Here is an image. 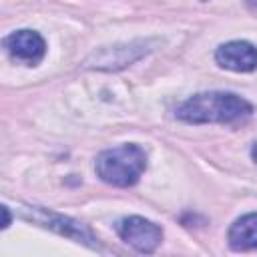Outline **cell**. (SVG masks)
Masks as SVG:
<instances>
[{
  "label": "cell",
  "mask_w": 257,
  "mask_h": 257,
  "mask_svg": "<svg viewBox=\"0 0 257 257\" xmlns=\"http://www.w3.org/2000/svg\"><path fill=\"white\" fill-rule=\"evenodd\" d=\"M251 155H253V161L257 163V143H255V147H253V151H251Z\"/></svg>",
  "instance_id": "9"
},
{
  "label": "cell",
  "mask_w": 257,
  "mask_h": 257,
  "mask_svg": "<svg viewBox=\"0 0 257 257\" xmlns=\"http://www.w3.org/2000/svg\"><path fill=\"white\" fill-rule=\"evenodd\" d=\"M229 245L235 251L257 249V213L237 219L229 229Z\"/></svg>",
  "instance_id": "7"
},
{
  "label": "cell",
  "mask_w": 257,
  "mask_h": 257,
  "mask_svg": "<svg viewBox=\"0 0 257 257\" xmlns=\"http://www.w3.org/2000/svg\"><path fill=\"white\" fill-rule=\"evenodd\" d=\"M24 217L28 221H34L50 231H56L58 235H64L68 239H74L78 243H84L88 247H96V239L94 235L78 221L70 219V217H64V215H58V213H52V211H46V209H40V207H28L24 209Z\"/></svg>",
  "instance_id": "3"
},
{
  "label": "cell",
  "mask_w": 257,
  "mask_h": 257,
  "mask_svg": "<svg viewBox=\"0 0 257 257\" xmlns=\"http://www.w3.org/2000/svg\"><path fill=\"white\" fill-rule=\"evenodd\" d=\"M147 167V155L139 145H120L108 149L96 159V175L112 187L135 185Z\"/></svg>",
  "instance_id": "2"
},
{
  "label": "cell",
  "mask_w": 257,
  "mask_h": 257,
  "mask_svg": "<svg viewBox=\"0 0 257 257\" xmlns=\"http://www.w3.org/2000/svg\"><path fill=\"white\" fill-rule=\"evenodd\" d=\"M118 235L124 243L135 247L141 253H153L163 239V231L159 225L143 219V217H126L118 223Z\"/></svg>",
  "instance_id": "4"
},
{
  "label": "cell",
  "mask_w": 257,
  "mask_h": 257,
  "mask_svg": "<svg viewBox=\"0 0 257 257\" xmlns=\"http://www.w3.org/2000/svg\"><path fill=\"white\" fill-rule=\"evenodd\" d=\"M251 114V104L231 92H201L177 108V116L191 124L237 122Z\"/></svg>",
  "instance_id": "1"
},
{
  "label": "cell",
  "mask_w": 257,
  "mask_h": 257,
  "mask_svg": "<svg viewBox=\"0 0 257 257\" xmlns=\"http://www.w3.org/2000/svg\"><path fill=\"white\" fill-rule=\"evenodd\" d=\"M4 48L8 50V54L24 64H36L42 60L44 52H46V44L42 40V36L34 30H16L12 34H8L4 38Z\"/></svg>",
  "instance_id": "5"
},
{
  "label": "cell",
  "mask_w": 257,
  "mask_h": 257,
  "mask_svg": "<svg viewBox=\"0 0 257 257\" xmlns=\"http://www.w3.org/2000/svg\"><path fill=\"white\" fill-rule=\"evenodd\" d=\"M219 66L235 72H251L257 68V48L245 40H233L221 44L215 52Z\"/></svg>",
  "instance_id": "6"
},
{
  "label": "cell",
  "mask_w": 257,
  "mask_h": 257,
  "mask_svg": "<svg viewBox=\"0 0 257 257\" xmlns=\"http://www.w3.org/2000/svg\"><path fill=\"white\" fill-rule=\"evenodd\" d=\"M2 213H4V223H2V227L6 229V227H8V223H10V213H8V207H2Z\"/></svg>",
  "instance_id": "8"
}]
</instances>
